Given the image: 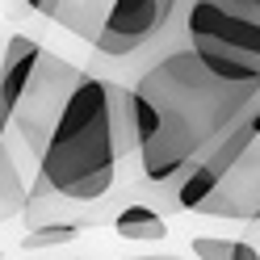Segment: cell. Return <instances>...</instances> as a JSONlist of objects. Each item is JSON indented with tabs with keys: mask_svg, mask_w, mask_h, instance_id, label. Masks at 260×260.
<instances>
[{
	"mask_svg": "<svg viewBox=\"0 0 260 260\" xmlns=\"http://www.w3.org/2000/svg\"><path fill=\"white\" fill-rule=\"evenodd\" d=\"M143 185L168 193L176 181L214 151V143L260 101V84H226L189 46L159 55L130 84Z\"/></svg>",
	"mask_w": 260,
	"mask_h": 260,
	"instance_id": "6da1fadb",
	"label": "cell"
},
{
	"mask_svg": "<svg viewBox=\"0 0 260 260\" xmlns=\"http://www.w3.org/2000/svg\"><path fill=\"white\" fill-rule=\"evenodd\" d=\"M130 155H139L130 84L84 72L38 155V181L72 206L101 202Z\"/></svg>",
	"mask_w": 260,
	"mask_h": 260,
	"instance_id": "7a4b0ae2",
	"label": "cell"
},
{
	"mask_svg": "<svg viewBox=\"0 0 260 260\" xmlns=\"http://www.w3.org/2000/svg\"><path fill=\"white\" fill-rule=\"evenodd\" d=\"M185 46L226 84H260V0H193Z\"/></svg>",
	"mask_w": 260,
	"mask_h": 260,
	"instance_id": "3957f363",
	"label": "cell"
},
{
	"mask_svg": "<svg viewBox=\"0 0 260 260\" xmlns=\"http://www.w3.org/2000/svg\"><path fill=\"white\" fill-rule=\"evenodd\" d=\"M193 0H113L92 51L101 59H139L143 68L185 46V17Z\"/></svg>",
	"mask_w": 260,
	"mask_h": 260,
	"instance_id": "277c9868",
	"label": "cell"
},
{
	"mask_svg": "<svg viewBox=\"0 0 260 260\" xmlns=\"http://www.w3.org/2000/svg\"><path fill=\"white\" fill-rule=\"evenodd\" d=\"M80 76H84V68H76L72 59L42 51L25 92L17 96V105H13V113H9V130L21 139V147L34 159L42 155L46 139H51V130H55V122H59V113H63V105H68V96H72Z\"/></svg>",
	"mask_w": 260,
	"mask_h": 260,
	"instance_id": "5b68a950",
	"label": "cell"
},
{
	"mask_svg": "<svg viewBox=\"0 0 260 260\" xmlns=\"http://www.w3.org/2000/svg\"><path fill=\"white\" fill-rule=\"evenodd\" d=\"M210 218H235V222H260V126L222 172V181L210 189V198L193 210Z\"/></svg>",
	"mask_w": 260,
	"mask_h": 260,
	"instance_id": "8992f818",
	"label": "cell"
},
{
	"mask_svg": "<svg viewBox=\"0 0 260 260\" xmlns=\"http://www.w3.org/2000/svg\"><path fill=\"white\" fill-rule=\"evenodd\" d=\"M38 59H42V46L29 34H9L5 55H0V139L9 135V113L17 105V96L25 92Z\"/></svg>",
	"mask_w": 260,
	"mask_h": 260,
	"instance_id": "52a82bcc",
	"label": "cell"
},
{
	"mask_svg": "<svg viewBox=\"0 0 260 260\" xmlns=\"http://www.w3.org/2000/svg\"><path fill=\"white\" fill-rule=\"evenodd\" d=\"M109 5L113 0H59L51 21H59L68 34L84 38V42H96V34H101V25L109 17Z\"/></svg>",
	"mask_w": 260,
	"mask_h": 260,
	"instance_id": "ba28073f",
	"label": "cell"
},
{
	"mask_svg": "<svg viewBox=\"0 0 260 260\" xmlns=\"http://www.w3.org/2000/svg\"><path fill=\"white\" fill-rule=\"evenodd\" d=\"M113 231L122 239H139V243H151V239H164L168 235V222L155 206L147 202H126L118 214H113Z\"/></svg>",
	"mask_w": 260,
	"mask_h": 260,
	"instance_id": "9c48e42d",
	"label": "cell"
},
{
	"mask_svg": "<svg viewBox=\"0 0 260 260\" xmlns=\"http://www.w3.org/2000/svg\"><path fill=\"white\" fill-rule=\"evenodd\" d=\"M25 210V176L9 143H0V222Z\"/></svg>",
	"mask_w": 260,
	"mask_h": 260,
	"instance_id": "30bf717a",
	"label": "cell"
},
{
	"mask_svg": "<svg viewBox=\"0 0 260 260\" xmlns=\"http://www.w3.org/2000/svg\"><path fill=\"white\" fill-rule=\"evenodd\" d=\"M80 231H84V222H38L34 231L25 235V248L38 252V248H59V243H72Z\"/></svg>",
	"mask_w": 260,
	"mask_h": 260,
	"instance_id": "8fae6325",
	"label": "cell"
},
{
	"mask_svg": "<svg viewBox=\"0 0 260 260\" xmlns=\"http://www.w3.org/2000/svg\"><path fill=\"white\" fill-rule=\"evenodd\" d=\"M231 243L226 235H193V256L198 260H231Z\"/></svg>",
	"mask_w": 260,
	"mask_h": 260,
	"instance_id": "7c38bea8",
	"label": "cell"
},
{
	"mask_svg": "<svg viewBox=\"0 0 260 260\" xmlns=\"http://www.w3.org/2000/svg\"><path fill=\"white\" fill-rule=\"evenodd\" d=\"M231 260H260V248L252 239H235L231 243Z\"/></svg>",
	"mask_w": 260,
	"mask_h": 260,
	"instance_id": "4fadbf2b",
	"label": "cell"
},
{
	"mask_svg": "<svg viewBox=\"0 0 260 260\" xmlns=\"http://www.w3.org/2000/svg\"><path fill=\"white\" fill-rule=\"evenodd\" d=\"M25 9H29V13H38V17H55L59 0H25Z\"/></svg>",
	"mask_w": 260,
	"mask_h": 260,
	"instance_id": "5bb4252c",
	"label": "cell"
},
{
	"mask_svg": "<svg viewBox=\"0 0 260 260\" xmlns=\"http://www.w3.org/2000/svg\"><path fill=\"white\" fill-rule=\"evenodd\" d=\"M0 260H5V256H0Z\"/></svg>",
	"mask_w": 260,
	"mask_h": 260,
	"instance_id": "9a60e30c",
	"label": "cell"
}]
</instances>
